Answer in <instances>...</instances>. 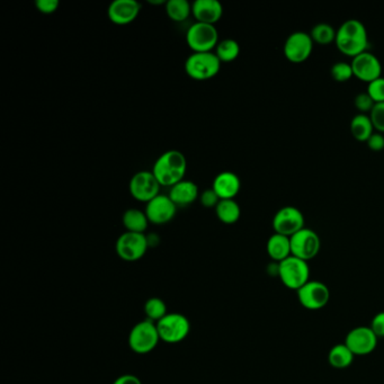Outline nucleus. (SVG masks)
Instances as JSON below:
<instances>
[{"label": "nucleus", "mask_w": 384, "mask_h": 384, "mask_svg": "<svg viewBox=\"0 0 384 384\" xmlns=\"http://www.w3.org/2000/svg\"><path fill=\"white\" fill-rule=\"evenodd\" d=\"M335 43L337 49L347 57H355L362 54L368 45L366 25L359 19H347L337 31Z\"/></svg>", "instance_id": "f257e3e1"}, {"label": "nucleus", "mask_w": 384, "mask_h": 384, "mask_svg": "<svg viewBox=\"0 0 384 384\" xmlns=\"http://www.w3.org/2000/svg\"><path fill=\"white\" fill-rule=\"evenodd\" d=\"M188 170V160L178 150H168L159 156L153 164V172L159 184L172 188L184 181Z\"/></svg>", "instance_id": "f03ea898"}, {"label": "nucleus", "mask_w": 384, "mask_h": 384, "mask_svg": "<svg viewBox=\"0 0 384 384\" xmlns=\"http://www.w3.org/2000/svg\"><path fill=\"white\" fill-rule=\"evenodd\" d=\"M221 61L214 52H193L185 61V73L192 79H212L221 69Z\"/></svg>", "instance_id": "7ed1b4c3"}, {"label": "nucleus", "mask_w": 384, "mask_h": 384, "mask_svg": "<svg viewBox=\"0 0 384 384\" xmlns=\"http://www.w3.org/2000/svg\"><path fill=\"white\" fill-rule=\"evenodd\" d=\"M159 342H160V336H159L156 322L148 320V319H144V320L138 322L137 324H134L129 333V338H127V343H129L131 350L140 355L153 352Z\"/></svg>", "instance_id": "20e7f679"}, {"label": "nucleus", "mask_w": 384, "mask_h": 384, "mask_svg": "<svg viewBox=\"0 0 384 384\" xmlns=\"http://www.w3.org/2000/svg\"><path fill=\"white\" fill-rule=\"evenodd\" d=\"M156 324L160 340L167 344L181 343L191 331V322L188 317L178 312L166 314Z\"/></svg>", "instance_id": "39448f33"}, {"label": "nucleus", "mask_w": 384, "mask_h": 384, "mask_svg": "<svg viewBox=\"0 0 384 384\" xmlns=\"http://www.w3.org/2000/svg\"><path fill=\"white\" fill-rule=\"evenodd\" d=\"M279 277L287 289L298 291L310 281L308 261L290 256L279 263Z\"/></svg>", "instance_id": "423d86ee"}, {"label": "nucleus", "mask_w": 384, "mask_h": 384, "mask_svg": "<svg viewBox=\"0 0 384 384\" xmlns=\"http://www.w3.org/2000/svg\"><path fill=\"white\" fill-rule=\"evenodd\" d=\"M186 42L193 52H212L219 44V32L212 24L194 23L186 33Z\"/></svg>", "instance_id": "0eeeda50"}, {"label": "nucleus", "mask_w": 384, "mask_h": 384, "mask_svg": "<svg viewBox=\"0 0 384 384\" xmlns=\"http://www.w3.org/2000/svg\"><path fill=\"white\" fill-rule=\"evenodd\" d=\"M149 242L144 233L125 231L118 237L115 251L118 257L125 261H137L146 255Z\"/></svg>", "instance_id": "6e6552de"}, {"label": "nucleus", "mask_w": 384, "mask_h": 384, "mask_svg": "<svg viewBox=\"0 0 384 384\" xmlns=\"http://www.w3.org/2000/svg\"><path fill=\"white\" fill-rule=\"evenodd\" d=\"M290 239L292 256L294 257L309 261L313 259L320 251V237L311 229L303 228L296 232V235L290 237Z\"/></svg>", "instance_id": "1a4fd4ad"}, {"label": "nucleus", "mask_w": 384, "mask_h": 384, "mask_svg": "<svg viewBox=\"0 0 384 384\" xmlns=\"http://www.w3.org/2000/svg\"><path fill=\"white\" fill-rule=\"evenodd\" d=\"M160 188L162 185L159 184L153 172L148 170H141L134 174L129 184L132 197L142 203H149L150 201L158 196Z\"/></svg>", "instance_id": "9d476101"}, {"label": "nucleus", "mask_w": 384, "mask_h": 384, "mask_svg": "<svg viewBox=\"0 0 384 384\" xmlns=\"http://www.w3.org/2000/svg\"><path fill=\"white\" fill-rule=\"evenodd\" d=\"M272 225L275 233L292 237L305 228V216L298 207H283L275 213Z\"/></svg>", "instance_id": "9b49d317"}, {"label": "nucleus", "mask_w": 384, "mask_h": 384, "mask_svg": "<svg viewBox=\"0 0 384 384\" xmlns=\"http://www.w3.org/2000/svg\"><path fill=\"white\" fill-rule=\"evenodd\" d=\"M313 41L309 33L294 32L284 42L283 52L292 64H302L308 60L313 51Z\"/></svg>", "instance_id": "f8f14e48"}, {"label": "nucleus", "mask_w": 384, "mask_h": 384, "mask_svg": "<svg viewBox=\"0 0 384 384\" xmlns=\"http://www.w3.org/2000/svg\"><path fill=\"white\" fill-rule=\"evenodd\" d=\"M296 292L300 305L308 310H320L331 300V291L328 286L319 281H309Z\"/></svg>", "instance_id": "ddd939ff"}, {"label": "nucleus", "mask_w": 384, "mask_h": 384, "mask_svg": "<svg viewBox=\"0 0 384 384\" xmlns=\"http://www.w3.org/2000/svg\"><path fill=\"white\" fill-rule=\"evenodd\" d=\"M378 336L371 327H356L347 333L345 345L355 356L368 355L378 346Z\"/></svg>", "instance_id": "4468645a"}, {"label": "nucleus", "mask_w": 384, "mask_h": 384, "mask_svg": "<svg viewBox=\"0 0 384 384\" xmlns=\"http://www.w3.org/2000/svg\"><path fill=\"white\" fill-rule=\"evenodd\" d=\"M144 212L150 223L162 226L170 222L174 219L177 212V207L168 195L159 194L158 196L150 201L149 203H146Z\"/></svg>", "instance_id": "2eb2a0df"}, {"label": "nucleus", "mask_w": 384, "mask_h": 384, "mask_svg": "<svg viewBox=\"0 0 384 384\" xmlns=\"http://www.w3.org/2000/svg\"><path fill=\"white\" fill-rule=\"evenodd\" d=\"M353 73L357 79L370 84L381 77L382 64L378 57L371 52L366 51L357 57H353Z\"/></svg>", "instance_id": "dca6fc26"}, {"label": "nucleus", "mask_w": 384, "mask_h": 384, "mask_svg": "<svg viewBox=\"0 0 384 384\" xmlns=\"http://www.w3.org/2000/svg\"><path fill=\"white\" fill-rule=\"evenodd\" d=\"M140 10L137 0H114L108 6V18L116 25H127L138 18Z\"/></svg>", "instance_id": "f3484780"}, {"label": "nucleus", "mask_w": 384, "mask_h": 384, "mask_svg": "<svg viewBox=\"0 0 384 384\" xmlns=\"http://www.w3.org/2000/svg\"><path fill=\"white\" fill-rule=\"evenodd\" d=\"M212 188L220 200H235L242 188V181L235 172H222L216 175L213 181Z\"/></svg>", "instance_id": "a211bd4d"}, {"label": "nucleus", "mask_w": 384, "mask_h": 384, "mask_svg": "<svg viewBox=\"0 0 384 384\" xmlns=\"http://www.w3.org/2000/svg\"><path fill=\"white\" fill-rule=\"evenodd\" d=\"M192 14L196 22L214 25L222 17V3L218 0H195L192 3Z\"/></svg>", "instance_id": "6ab92c4d"}, {"label": "nucleus", "mask_w": 384, "mask_h": 384, "mask_svg": "<svg viewBox=\"0 0 384 384\" xmlns=\"http://www.w3.org/2000/svg\"><path fill=\"white\" fill-rule=\"evenodd\" d=\"M168 196L176 204V207H188L200 197L199 186L194 181L184 179L170 188Z\"/></svg>", "instance_id": "aec40b11"}, {"label": "nucleus", "mask_w": 384, "mask_h": 384, "mask_svg": "<svg viewBox=\"0 0 384 384\" xmlns=\"http://www.w3.org/2000/svg\"><path fill=\"white\" fill-rule=\"evenodd\" d=\"M266 251L267 254L273 261L281 263L286 258H289L290 256H292L291 239L286 235L274 233L267 240Z\"/></svg>", "instance_id": "412c9836"}, {"label": "nucleus", "mask_w": 384, "mask_h": 384, "mask_svg": "<svg viewBox=\"0 0 384 384\" xmlns=\"http://www.w3.org/2000/svg\"><path fill=\"white\" fill-rule=\"evenodd\" d=\"M122 223L127 231L144 233L150 222L146 212L141 209H129L122 216Z\"/></svg>", "instance_id": "4be33fe9"}, {"label": "nucleus", "mask_w": 384, "mask_h": 384, "mask_svg": "<svg viewBox=\"0 0 384 384\" xmlns=\"http://www.w3.org/2000/svg\"><path fill=\"white\" fill-rule=\"evenodd\" d=\"M350 133L359 142H366L374 133V127L371 118L366 114H357L350 121Z\"/></svg>", "instance_id": "5701e85b"}, {"label": "nucleus", "mask_w": 384, "mask_h": 384, "mask_svg": "<svg viewBox=\"0 0 384 384\" xmlns=\"http://www.w3.org/2000/svg\"><path fill=\"white\" fill-rule=\"evenodd\" d=\"M355 355L353 354L352 350L344 344H337L335 346L331 347L328 354V361L333 368H338V370H344L348 366H352L354 362Z\"/></svg>", "instance_id": "b1692460"}, {"label": "nucleus", "mask_w": 384, "mask_h": 384, "mask_svg": "<svg viewBox=\"0 0 384 384\" xmlns=\"http://www.w3.org/2000/svg\"><path fill=\"white\" fill-rule=\"evenodd\" d=\"M216 216L225 225H235L242 216V209L235 200H220L216 207Z\"/></svg>", "instance_id": "393cba45"}, {"label": "nucleus", "mask_w": 384, "mask_h": 384, "mask_svg": "<svg viewBox=\"0 0 384 384\" xmlns=\"http://www.w3.org/2000/svg\"><path fill=\"white\" fill-rule=\"evenodd\" d=\"M166 13L174 22H184L192 14V3L188 0H168L166 1Z\"/></svg>", "instance_id": "a878e982"}, {"label": "nucleus", "mask_w": 384, "mask_h": 384, "mask_svg": "<svg viewBox=\"0 0 384 384\" xmlns=\"http://www.w3.org/2000/svg\"><path fill=\"white\" fill-rule=\"evenodd\" d=\"M216 54L221 62H232L240 54V45L233 38H226L216 45Z\"/></svg>", "instance_id": "bb28decb"}, {"label": "nucleus", "mask_w": 384, "mask_h": 384, "mask_svg": "<svg viewBox=\"0 0 384 384\" xmlns=\"http://www.w3.org/2000/svg\"><path fill=\"white\" fill-rule=\"evenodd\" d=\"M336 29L327 23H319L317 25L312 27L310 36H311L313 43L320 45L331 44L336 41Z\"/></svg>", "instance_id": "cd10ccee"}, {"label": "nucleus", "mask_w": 384, "mask_h": 384, "mask_svg": "<svg viewBox=\"0 0 384 384\" xmlns=\"http://www.w3.org/2000/svg\"><path fill=\"white\" fill-rule=\"evenodd\" d=\"M144 313H146V319L158 322L160 319L165 317L167 312V305L165 301L159 298H151L146 300L144 303Z\"/></svg>", "instance_id": "c85d7f7f"}, {"label": "nucleus", "mask_w": 384, "mask_h": 384, "mask_svg": "<svg viewBox=\"0 0 384 384\" xmlns=\"http://www.w3.org/2000/svg\"><path fill=\"white\" fill-rule=\"evenodd\" d=\"M331 75L333 79L337 83H346L354 77L352 64H347L345 61H340L333 64L331 69Z\"/></svg>", "instance_id": "c756f323"}, {"label": "nucleus", "mask_w": 384, "mask_h": 384, "mask_svg": "<svg viewBox=\"0 0 384 384\" xmlns=\"http://www.w3.org/2000/svg\"><path fill=\"white\" fill-rule=\"evenodd\" d=\"M366 92L371 96V99L374 101L375 104L384 103L383 77H380L378 79L373 80L371 83L368 84V92Z\"/></svg>", "instance_id": "7c9ffc66"}, {"label": "nucleus", "mask_w": 384, "mask_h": 384, "mask_svg": "<svg viewBox=\"0 0 384 384\" xmlns=\"http://www.w3.org/2000/svg\"><path fill=\"white\" fill-rule=\"evenodd\" d=\"M370 118H371L372 124L374 127L375 130L384 133V103H378L374 105V107L372 108L370 112Z\"/></svg>", "instance_id": "2f4dec72"}, {"label": "nucleus", "mask_w": 384, "mask_h": 384, "mask_svg": "<svg viewBox=\"0 0 384 384\" xmlns=\"http://www.w3.org/2000/svg\"><path fill=\"white\" fill-rule=\"evenodd\" d=\"M354 104H355V107L359 110V114H366L372 111V108L374 107L375 103L368 92H359L354 99Z\"/></svg>", "instance_id": "473e14b6"}, {"label": "nucleus", "mask_w": 384, "mask_h": 384, "mask_svg": "<svg viewBox=\"0 0 384 384\" xmlns=\"http://www.w3.org/2000/svg\"><path fill=\"white\" fill-rule=\"evenodd\" d=\"M200 202L205 209H216V205L219 204L220 197L216 195V192L213 191V188H209L200 194Z\"/></svg>", "instance_id": "72a5a7b5"}, {"label": "nucleus", "mask_w": 384, "mask_h": 384, "mask_svg": "<svg viewBox=\"0 0 384 384\" xmlns=\"http://www.w3.org/2000/svg\"><path fill=\"white\" fill-rule=\"evenodd\" d=\"M59 0H36L35 6L38 8V12L45 15L53 14L57 12L59 8Z\"/></svg>", "instance_id": "f704fd0d"}, {"label": "nucleus", "mask_w": 384, "mask_h": 384, "mask_svg": "<svg viewBox=\"0 0 384 384\" xmlns=\"http://www.w3.org/2000/svg\"><path fill=\"white\" fill-rule=\"evenodd\" d=\"M371 329L378 338H384V311L379 312L372 319Z\"/></svg>", "instance_id": "c9c22d12"}, {"label": "nucleus", "mask_w": 384, "mask_h": 384, "mask_svg": "<svg viewBox=\"0 0 384 384\" xmlns=\"http://www.w3.org/2000/svg\"><path fill=\"white\" fill-rule=\"evenodd\" d=\"M366 143L372 151H381L384 149V136L380 132H374Z\"/></svg>", "instance_id": "e433bc0d"}, {"label": "nucleus", "mask_w": 384, "mask_h": 384, "mask_svg": "<svg viewBox=\"0 0 384 384\" xmlns=\"http://www.w3.org/2000/svg\"><path fill=\"white\" fill-rule=\"evenodd\" d=\"M113 384H142L140 379L133 374H123L118 376Z\"/></svg>", "instance_id": "4c0bfd02"}, {"label": "nucleus", "mask_w": 384, "mask_h": 384, "mask_svg": "<svg viewBox=\"0 0 384 384\" xmlns=\"http://www.w3.org/2000/svg\"><path fill=\"white\" fill-rule=\"evenodd\" d=\"M148 3H151V5H164V3H166L164 0H148Z\"/></svg>", "instance_id": "58836bf2"}]
</instances>
